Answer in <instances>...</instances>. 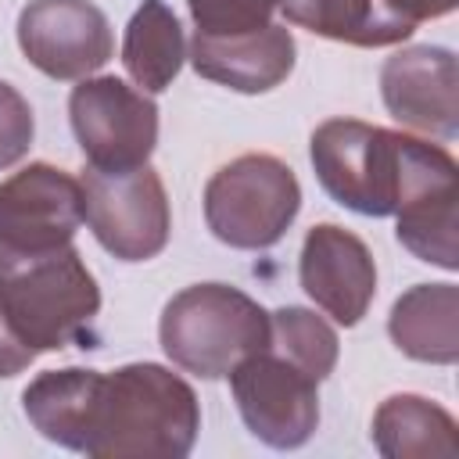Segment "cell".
<instances>
[{
  "instance_id": "6da1fadb",
  "label": "cell",
  "mask_w": 459,
  "mask_h": 459,
  "mask_svg": "<svg viewBox=\"0 0 459 459\" xmlns=\"http://www.w3.org/2000/svg\"><path fill=\"white\" fill-rule=\"evenodd\" d=\"M22 409L47 441L93 459H183L201 430L194 387L158 362L43 369Z\"/></svg>"
},
{
  "instance_id": "7a4b0ae2",
  "label": "cell",
  "mask_w": 459,
  "mask_h": 459,
  "mask_svg": "<svg viewBox=\"0 0 459 459\" xmlns=\"http://www.w3.org/2000/svg\"><path fill=\"white\" fill-rule=\"evenodd\" d=\"M100 316V287L79 247L0 244V380L25 373L43 351L90 348Z\"/></svg>"
},
{
  "instance_id": "3957f363",
  "label": "cell",
  "mask_w": 459,
  "mask_h": 459,
  "mask_svg": "<svg viewBox=\"0 0 459 459\" xmlns=\"http://www.w3.org/2000/svg\"><path fill=\"white\" fill-rule=\"evenodd\" d=\"M319 186L348 212L394 215L409 197L455 183V158L430 140L394 133L362 118H326L308 140Z\"/></svg>"
},
{
  "instance_id": "277c9868",
  "label": "cell",
  "mask_w": 459,
  "mask_h": 459,
  "mask_svg": "<svg viewBox=\"0 0 459 459\" xmlns=\"http://www.w3.org/2000/svg\"><path fill=\"white\" fill-rule=\"evenodd\" d=\"M269 312L230 283H194L172 294L158 319L161 351L183 373L222 380L251 351L269 348Z\"/></svg>"
},
{
  "instance_id": "5b68a950",
  "label": "cell",
  "mask_w": 459,
  "mask_h": 459,
  "mask_svg": "<svg viewBox=\"0 0 459 459\" xmlns=\"http://www.w3.org/2000/svg\"><path fill=\"white\" fill-rule=\"evenodd\" d=\"M301 212V183L276 154H240L204 183V222L237 251H265L283 240Z\"/></svg>"
},
{
  "instance_id": "8992f818",
  "label": "cell",
  "mask_w": 459,
  "mask_h": 459,
  "mask_svg": "<svg viewBox=\"0 0 459 459\" xmlns=\"http://www.w3.org/2000/svg\"><path fill=\"white\" fill-rule=\"evenodd\" d=\"M68 118L86 169L129 172L158 147V104L118 75H86L68 97Z\"/></svg>"
},
{
  "instance_id": "52a82bcc",
  "label": "cell",
  "mask_w": 459,
  "mask_h": 459,
  "mask_svg": "<svg viewBox=\"0 0 459 459\" xmlns=\"http://www.w3.org/2000/svg\"><path fill=\"white\" fill-rule=\"evenodd\" d=\"M82 222L118 262H147L165 251L172 208L161 176L147 165L129 172H82Z\"/></svg>"
},
{
  "instance_id": "ba28073f",
  "label": "cell",
  "mask_w": 459,
  "mask_h": 459,
  "mask_svg": "<svg viewBox=\"0 0 459 459\" xmlns=\"http://www.w3.org/2000/svg\"><path fill=\"white\" fill-rule=\"evenodd\" d=\"M230 391L244 427L269 448H301L319 427V380L273 348L240 359L230 369Z\"/></svg>"
},
{
  "instance_id": "9c48e42d",
  "label": "cell",
  "mask_w": 459,
  "mask_h": 459,
  "mask_svg": "<svg viewBox=\"0 0 459 459\" xmlns=\"http://www.w3.org/2000/svg\"><path fill=\"white\" fill-rule=\"evenodd\" d=\"M18 47L47 79L75 82L111 61L115 32L93 0H29L18 14Z\"/></svg>"
},
{
  "instance_id": "30bf717a",
  "label": "cell",
  "mask_w": 459,
  "mask_h": 459,
  "mask_svg": "<svg viewBox=\"0 0 459 459\" xmlns=\"http://www.w3.org/2000/svg\"><path fill=\"white\" fill-rule=\"evenodd\" d=\"M380 97L394 122L437 136H459V65L448 47H405L380 68Z\"/></svg>"
},
{
  "instance_id": "8fae6325",
  "label": "cell",
  "mask_w": 459,
  "mask_h": 459,
  "mask_svg": "<svg viewBox=\"0 0 459 459\" xmlns=\"http://www.w3.org/2000/svg\"><path fill=\"white\" fill-rule=\"evenodd\" d=\"M301 290L337 326H359L377 298V262L362 237L337 222H316L298 258Z\"/></svg>"
},
{
  "instance_id": "7c38bea8",
  "label": "cell",
  "mask_w": 459,
  "mask_h": 459,
  "mask_svg": "<svg viewBox=\"0 0 459 459\" xmlns=\"http://www.w3.org/2000/svg\"><path fill=\"white\" fill-rule=\"evenodd\" d=\"M82 226V183L57 165L32 161L0 183V244L54 247Z\"/></svg>"
},
{
  "instance_id": "4fadbf2b",
  "label": "cell",
  "mask_w": 459,
  "mask_h": 459,
  "mask_svg": "<svg viewBox=\"0 0 459 459\" xmlns=\"http://www.w3.org/2000/svg\"><path fill=\"white\" fill-rule=\"evenodd\" d=\"M186 57L208 82L230 86L237 93H269L294 72L298 43L287 25L273 22L240 36H194Z\"/></svg>"
},
{
  "instance_id": "5bb4252c",
  "label": "cell",
  "mask_w": 459,
  "mask_h": 459,
  "mask_svg": "<svg viewBox=\"0 0 459 459\" xmlns=\"http://www.w3.org/2000/svg\"><path fill=\"white\" fill-rule=\"evenodd\" d=\"M394 348L416 362L455 366L459 359V287L416 283L394 298L387 316Z\"/></svg>"
},
{
  "instance_id": "9a60e30c",
  "label": "cell",
  "mask_w": 459,
  "mask_h": 459,
  "mask_svg": "<svg viewBox=\"0 0 459 459\" xmlns=\"http://www.w3.org/2000/svg\"><path fill=\"white\" fill-rule=\"evenodd\" d=\"M369 437L384 459L455 455V416L423 394H391L377 405Z\"/></svg>"
},
{
  "instance_id": "2e32d148",
  "label": "cell",
  "mask_w": 459,
  "mask_h": 459,
  "mask_svg": "<svg viewBox=\"0 0 459 459\" xmlns=\"http://www.w3.org/2000/svg\"><path fill=\"white\" fill-rule=\"evenodd\" d=\"M186 61V39L176 11L165 0H143L122 36V65L143 93H161L176 82Z\"/></svg>"
},
{
  "instance_id": "e0dca14e",
  "label": "cell",
  "mask_w": 459,
  "mask_h": 459,
  "mask_svg": "<svg viewBox=\"0 0 459 459\" xmlns=\"http://www.w3.org/2000/svg\"><path fill=\"white\" fill-rule=\"evenodd\" d=\"M290 25L348 47H394L412 25L394 18L380 0H276Z\"/></svg>"
},
{
  "instance_id": "ac0fdd59",
  "label": "cell",
  "mask_w": 459,
  "mask_h": 459,
  "mask_svg": "<svg viewBox=\"0 0 459 459\" xmlns=\"http://www.w3.org/2000/svg\"><path fill=\"white\" fill-rule=\"evenodd\" d=\"M455 201H459V179L430 186L416 197H409L394 215V237L405 251H412L420 262L437 265L445 273L459 269V244H455Z\"/></svg>"
},
{
  "instance_id": "d6986e66",
  "label": "cell",
  "mask_w": 459,
  "mask_h": 459,
  "mask_svg": "<svg viewBox=\"0 0 459 459\" xmlns=\"http://www.w3.org/2000/svg\"><path fill=\"white\" fill-rule=\"evenodd\" d=\"M269 323H273V337H269L273 351H280L283 359L301 366L319 384L333 373L341 341H337V330L323 316H316L312 308H301V305H283V308L269 312Z\"/></svg>"
},
{
  "instance_id": "ffe728a7",
  "label": "cell",
  "mask_w": 459,
  "mask_h": 459,
  "mask_svg": "<svg viewBox=\"0 0 459 459\" xmlns=\"http://www.w3.org/2000/svg\"><path fill=\"white\" fill-rule=\"evenodd\" d=\"M194 36H240L273 25L276 0H186Z\"/></svg>"
},
{
  "instance_id": "44dd1931",
  "label": "cell",
  "mask_w": 459,
  "mask_h": 459,
  "mask_svg": "<svg viewBox=\"0 0 459 459\" xmlns=\"http://www.w3.org/2000/svg\"><path fill=\"white\" fill-rule=\"evenodd\" d=\"M32 136H36V118L29 100L18 93V86L0 79V172L29 154Z\"/></svg>"
},
{
  "instance_id": "7402d4cb",
  "label": "cell",
  "mask_w": 459,
  "mask_h": 459,
  "mask_svg": "<svg viewBox=\"0 0 459 459\" xmlns=\"http://www.w3.org/2000/svg\"><path fill=\"white\" fill-rule=\"evenodd\" d=\"M380 4H384L394 18H402V22H409V25L416 29L420 22H430V18H445V14H452L459 0H380Z\"/></svg>"
}]
</instances>
